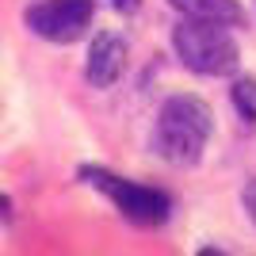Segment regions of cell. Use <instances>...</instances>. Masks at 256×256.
Wrapping results in <instances>:
<instances>
[{
    "label": "cell",
    "mask_w": 256,
    "mask_h": 256,
    "mask_svg": "<svg viewBox=\"0 0 256 256\" xmlns=\"http://www.w3.org/2000/svg\"><path fill=\"white\" fill-rule=\"evenodd\" d=\"M210 107L199 96H172L160 104L157 126H153V146L172 164H199L206 142H210Z\"/></svg>",
    "instance_id": "1"
},
{
    "label": "cell",
    "mask_w": 256,
    "mask_h": 256,
    "mask_svg": "<svg viewBox=\"0 0 256 256\" xmlns=\"http://www.w3.org/2000/svg\"><path fill=\"white\" fill-rule=\"evenodd\" d=\"M172 46H176V58L184 62V69L199 76H230L241 62L234 34L226 31V23L214 20L184 16V23H176V31H172Z\"/></svg>",
    "instance_id": "2"
},
{
    "label": "cell",
    "mask_w": 256,
    "mask_h": 256,
    "mask_svg": "<svg viewBox=\"0 0 256 256\" xmlns=\"http://www.w3.org/2000/svg\"><path fill=\"white\" fill-rule=\"evenodd\" d=\"M88 184H96L100 192L111 199V203L118 206V214L122 218H130V222L138 226H160L164 218H168V195L157 192V188H142V184H130V180H118V176H111V172H84Z\"/></svg>",
    "instance_id": "3"
},
{
    "label": "cell",
    "mask_w": 256,
    "mask_h": 256,
    "mask_svg": "<svg viewBox=\"0 0 256 256\" xmlns=\"http://www.w3.org/2000/svg\"><path fill=\"white\" fill-rule=\"evenodd\" d=\"M96 16V0H42L27 12V27L46 42H76Z\"/></svg>",
    "instance_id": "4"
},
{
    "label": "cell",
    "mask_w": 256,
    "mask_h": 256,
    "mask_svg": "<svg viewBox=\"0 0 256 256\" xmlns=\"http://www.w3.org/2000/svg\"><path fill=\"white\" fill-rule=\"evenodd\" d=\"M122 69H126V42L118 38V34L104 31L92 42V50H88V65H84V76L92 88H111L122 76Z\"/></svg>",
    "instance_id": "5"
},
{
    "label": "cell",
    "mask_w": 256,
    "mask_h": 256,
    "mask_svg": "<svg viewBox=\"0 0 256 256\" xmlns=\"http://www.w3.org/2000/svg\"><path fill=\"white\" fill-rule=\"evenodd\" d=\"M168 4L188 20H214V23H226V27L241 23L237 0H168Z\"/></svg>",
    "instance_id": "6"
},
{
    "label": "cell",
    "mask_w": 256,
    "mask_h": 256,
    "mask_svg": "<svg viewBox=\"0 0 256 256\" xmlns=\"http://www.w3.org/2000/svg\"><path fill=\"white\" fill-rule=\"evenodd\" d=\"M234 100H237V107H241V115H245L248 122H256V80H237Z\"/></svg>",
    "instance_id": "7"
},
{
    "label": "cell",
    "mask_w": 256,
    "mask_h": 256,
    "mask_svg": "<svg viewBox=\"0 0 256 256\" xmlns=\"http://www.w3.org/2000/svg\"><path fill=\"white\" fill-rule=\"evenodd\" d=\"M241 203H245V214L252 218V226H256V176L245 184V192H241Z\"/></svg>",
    "instance_id": "8"
},
{
    "label": "cell",
    "mask_w": 256,
    "mask_h": 256,
    "mask_svg": "<svg viewBox=\"0 0 256 256\" xmlns=\"http://www.w3.org/2000/svg\"><path fill=\"white\" fill-rule=\"evenodd\" d=\"M0 218H4V222H8V218H12V203H8V199H4V195H0Z\"/></svg>",
    "instance_id": "9"
},
{
    "label": "cell",
    "mask_w": 256,
    "mask_h": 256,
    "mask_svg": "<svg viewBox=\"0 0 256 256\" xmlns=\"http://www.w3.org/2000/svg\"><path fill=\"white\" fill-rule=\"evenodd\" d=\"M118 8H138V0H115Z\"/></svg>",
    "instance_id": "10"
}]
</instances>
